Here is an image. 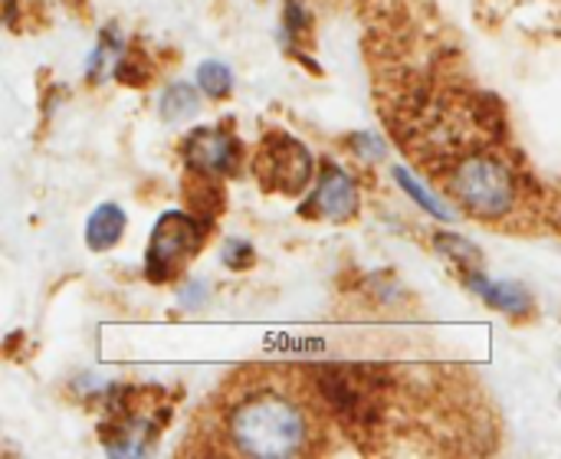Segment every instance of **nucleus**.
<instances>
[{"label":"nucleus","instance_id":"f257e3e1","mask_svg":"<svg viewBox=\"0 0 561 459\" xmlns=\"http://www.w3.org/2000/svg\"><path fill=\"white\" fill-rule=\"evenodd\" d=\"M230 444L247 457H296L309 447L306 411L279 391L247 394L227 417Z\"/></svg>","mask_w":561,"mask_h":459},{"label":"nucleus","instance_id":"f03ea898","mask_svg":"<svg viewBox=\"0 0 561 459\" xmlns=\"http://www.w3.org/2000/svg\"><path fill=\"white\" fill-rule=\"evenodd\" d=\"M450 194L457 197V204L467 214H473L480 220H500L510 214V207L516 200V184H513L510 168L500 158L473 154L454 168Z\"/></svg>","mask_w":561,"mask_h":459},{"label":"nucleus","instance_id":"7ed1b4c3","mask_svg":"<svg viewBox=\"0 0 561 459\" xmlns=\"http://www.w3.org/2000/svg\"><path fill=\"white\" fill-rule=\"evenodd\" d=\"M201 243V227L191 214L184 210H168L158 217L151 240H148V253H145V273L151 283H168L174 279L187 260L197 253Z\"/></svg>","mask_w":561,"mask_h":459},{"label":"nucleus","instance_id":"20e7f679","mask_svg":"<svg viewBox=\"0 0 561 459\" xmlns=\"http://www.w3.org/2000/svg\"><path fill=\"white\" fill-rule=\"evenodd\" d=\"M312 154L293 135H270L256 154V177L263 191L273 194H302L312 181Z\"/></svg>","mask_w":561,"mask_h":459},{"label":"nucleus","instance_id":"39448f33","mask_svg":"<svg viewBox=\"0 0 561 459\" xmlns=\"http://www.w3.org/2000/svg\"><path fill=\"white\" fill-rule=\"evenodd\" d=\"M184 164L194 174H233L240 164V145L233 135H227L224 128H197L187 135L184 145Z\"/></svg>","mask_w":561,"mask_h":459},{"label":"nucleus","instance_id":"423d86ee","mask_svg":"<svg viewBox=\"0 0 561 459\" xmlns=\"http://www.w3.org/2000/svg\"><path fill=\"white\" fill-rule=\"evenodd\" d=\"M302 210L306 214H319V217L335 220V223L352 220L358 214V187H355V181L342 168L325 164V171L319 177V187H316L312 200Z\"/></svg>","mask_w":561,"mask_h":459},{"label":"nucleus","instance_id":"0eeeda50","mask_svg":"<svg viewBox=\"0 0 561 459\" xmlns=\"http://www.w3.org/2000/svg\"><path fill=\"white\" fill-rule=\"evenodd\" d=\"M467 286L480 299H486L493 309H500L506 315H526L533 309V296L519 283H493V279L483 276V269L480 273H467Z\"/></svg>","mask_w":561,"mask_h":459},{"label":"nucleus","instance_id":"6e6552de","mask_svg":"<svg viewBox=\"0 0 561 459\" xmlns=\"http://www.w3.org/2000/svg\"><path fill=\"white\" fill-rule=\"evenodd\" d=\"M125 233V210L118 204H99L85 220V246L102 253L112 250Z\"/></svg>","mask_w":561,"mask_h":459},{"label":"nucleus","instance_id":"1a4fd4ad","mask_svg":"<svg viewBox=\"0 0 561 459\" xmlns=\"http://www.w3.org/2000/svg\"><path fill=\"white\" fill-rule=\"evenodd\" d=\"M158 108H161V118H164V122H178V118L197 115V108H201V95H197V89H194V85H187V82H174V85H168V89L161 92Z\"/></svg>","mask_w":561,"mask_h":459},{"label":"nucleus","instance_id":"9d476101","mask_svg":"<svg viewBox=\"0 0 561 459\" xmlns=\"http://www.w3.org/2000/svg\"><path fill=\"white\" fill-rule=\"evenodd\" d=\"M437 250H440L444 256H450L463 273H480V269H483V253H480L470 240H463V237H457V233H440V237H437Z\"/></svg>","mask_w":561,"mask_h":459},{"label":"nucleus","instance_id":"9b49d317","mask_svg":"<svg viewBox=\"0 0 561 459\" xmlns=\"http://www.w3.org/2000/svg\"><path fill=\"white\" fill-rule=\"evenodd\" d=\"M391 177H394V181L401 184V191H404L414 204H421L427 214H434L437 220H450V210H447V207H444V204H440V200H437V197L421 184V181H414V174H411L408 168H391Z\"/></svg>","mask_w":561,"mask_h":459},{"label":"nucleus","instance_id":"f8f14e48","mask_svg":"<svg viewBox=\"0 0 561 459\" xmlns=\"http://www.w3.org/2000/svg\"><path fill=\"white\" fill-rule=\"evenodd\" d=\"M197 85H201V92L210 95V99H227L230 89H233V72H230L227 62L207 59V62H201V69H197Z\"/></svg>","mask_w":561,"mask_h":459},{"label":"nucleus","instance_id":"ddd939ff","mask_svg":"<svg viewBox=\"0 0 561 459\" xmlns=\"http://www.w3.org/2000/svg\"><path fill=\"white\" fill-rule=\"evenodd\" d=\"M220 260H224V266H230V269L240 273V269H250L256 263V253H253V246L247 240H227Z\"/></svg>","mask_w":561,"mask_h":459},{"label":"nucleus","instance_id":"4468645a","mask_svg":"<svg viewBox=\"0 0 561 459\" xmlns=\"http://www.w3.org/2000/svg\"><path fill=\"white\" fill-rule=\"evenodd\" d=\"M352 148L365 158V161H381L385 158V141H378L375 135H352Z\"/></svg>","mask_w":561,"mask_h":459},{"label":"nucleus","instance_id":"2eb2a0df","mask_svg":"<svg viewBox=\"0 0 561 459\" xmlns=\"http://www.w3.org/2000/svg\"><path fill=\"white\" fill-rule=\"evenodd\" d=\"M204 299H207V283H201V279H191V283L181 289V306H184V309H197Z\"/></svg>","mask_w":561,"mask_h":459},{"label":"nucleus","instance_id":"dca6fc26","mask_svg":"<svg viewBox=\"0 0 561 459\" xmlns=\"http://www.w3.org/2000/svg\"><path fill=\"white\" fill-rule=\"evenodd\" d=\"M306 23H309V20H306L302 7H299V3H289V7H286V30H289L293 36H299V33L306 30Z\"/></svg>","mask_w":561,"mask_h":459}]
</instances>
